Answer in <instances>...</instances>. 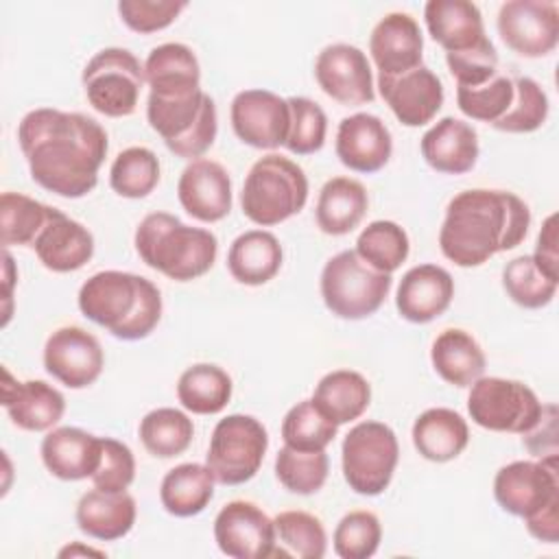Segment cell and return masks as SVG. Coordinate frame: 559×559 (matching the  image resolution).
<instances>
[{
  "label": "cell",
  "instance_id": "1",
  "mask_svg": "<svg viewBox=\"0 0 559 559\" xmlns=\"http://www.w3.org/2000/svg\"><path fill=\"white\" fill-rule=\"evenodd\" d=\"M17 142L33 181L63 199H81L96 188L109 148L107 131L94 118L50 107L22 118Z\"/></svg>",
  "mask_w": 559,
  "mask_h": 559
},
{
  "label": "cell",
  "instance_id": "2",
  "mask_svg": "<svg viewBox=\"0 0 559 559\" xmlns=\"http://www.w3.org/2000/svg\"><path fill=\"white\" fill-rule=\"evenodd\" d=\"M531 210L509 190L474 188L445 207L439 231L441 253L456 266H480L500 251L515 249L528 234Z\"/></svg>",
  "mask_w": 559,
  "mask_h": 559
},
{
  "label": "cell",
  "instance_id": "3",
  "mask_svg": "<svg viewBox=\"0 0 559 559\" xmlns=\"http://www.w3.org/2000/svg\"><path fill=\"white\" fill-rule=\"evenodd\" d=\"M83 317L120 341L146 338L162 319L159 288L135 273L100 271L79 290Z\"/></svg>",
  "mask_w": 559,
  "mask_h": 559
},
{
  "label": "cell",
  "instance_id": "4",
  "mask_svg": "<svg viewBox=\"0 0 559 559\" xmlns=\"http://www.w3.org/2000/svg\"><path fill=\"white\" fill-rule=\"evenodd\" d=\"M133 240L142 262L175 282L205 275L218 253V240L210 229L190 227L168 212L146 214Z\"/></svg>",
  "mask_w": 559,
  "mask_h": 559
},
{
  "label": "cell",
  "instance_id": "5",
  "mask_svg": "<svg viewBox=\"0 0 559 559\" xmlns=\"http://www.w3.org/2000/svg\"><path fill=\"white\" fill-rule=\"evenodd\" d=\"M308 201V177L293 159L271 153L260 157L240 192L242 214L262 227H273L299 214Z\"/></svg>",
  "mask_w": 559,
  "mask_h": 559
},
{
  "label": "cell",
  "instance_id": "6",
  "mask_svg": "<svg viewBox=\"0 0 559 559\" xmlns=\"http://www.w3.org/2000/svg\"><path fill=\"white\" fill-rule=\"evenodd\" d=\"M146 120L166 148L183 159H201L218 131L216 105L203 90L181 96L148 94Z\"/></svg>",
  "mask_w": 559,
  "mask_h": 559
},
{
  "label": "cell",
  "instance_id": "7",
  "mask_svg": "<svg viewBox=\"0 0 559 559\" xmlns=\"http://www.w3.org/2000/svg\"><path fill=\"white\" fill-rule=\"evenodd\" d=\"M391 286V273L376 271L354 249L332 255L321 271L325 308L349 321L371 317L384 304Z\"/></svg>",
  "mask_w": 559,
  "mask_h": 559
},
{
  "label": "cell",
  "instance_id": "8",
  "mask_svg": "<svg viewBox=\"0 0 559 559\" xmlns=\"http://www.w3.org/2000/svg\"><path fill=\"white\" fill-rule=\"evenodd\" d=\"M397 459V437L382 421H360L343 439V476L360 496H380L393 478Z\"/></svg>",
  "mask_w": 559,
  "mask_h": 559
},
{
  "label": "cell",
  "instance_id": "9",
  "mask_svg": "<svg viewBox=\"0 0 559 559\" xmlns=\"http://www.w3.org/2000/svg\"><path fill=\"white\" fill-rule=\"evenodd\" d=\"M269 435L262 421L251 415L223 417L210 437L205 465L221 485H242L251 480L266 454Z\"/></svg>",
  "mask_w": 559,
  "mask_h": 559
},
{
  "label": "cell",
  "instance_id": "10",
  "mask_svg": "<svg viewBox=\"0 0 559 559\" xmlns=\"http://www.w3.org/2000/svg\"><path fill=\"white\" fill-rule=\"evenodd\" d=\"M87 103L103 116H131L144 85V66L127 48H103L83 68Z\"/></svg>",
  "mask_w": 559,
  "mask_h": 559
},
{
  "label": "cell",
  "instance_id": "11",
  "mask_svg": "<svg viewBox=\"0 0 559 559\" xmlns=\"http://www.w3.org/2000/svg\"><path fill=\"white\" fill-rule=\"evenodd\" d=\"M544 404L520 380L478 378L467 395V413L474 424L491 432L526 435L542 417Z\"/></svg>",
  "mask_w": 559,
  "mask_h": 559
},
{
  "label": "cell",
  "instance_id": "12",
  "mask_svg": "<svg viewBox=\"0 0 559 559\" xmlns=\"http://www.w3.org/2000/svg\"><path fill=\"white\" fill-rule=\"evenodd\" d=\"M493 496L502 511L522 520L559 502L557 456L513 461L500 467L493 478Z\"/></svg>",
  "mask_w": 559,
  "mask_h": 559
},
{
  "label": "cell",
  "instance_id": "13",
  "mask_svg": "<svg viewBox=\"0 0 559 559\" xmlns=\"http://www.w3.org/2000/svg\"><path fill=\"white\" fill-rule=\"evenodd\" d=\"M496 24L500 39L520 57H546L559 44V7L550 0H509Z\"/></svg>",
  "mask_w": 559,
  "mask_h": 559
},
{
  "label": "cell",
  "instance_id": "14",
  "mask_svg": "<svg viewBox=\"0 0 559 559\" xmlns=\"http://www.w3.org/2000/svg\"><path fill=\"white\" fill-rule=\"evenodd\" d=\"M214 539L234 559H269L277 546L275 522L249 500H231L218 511Z\"/></svg>",
  "mask_w": 559,
  "mask_h": 559
},
{
  "label": "cell",
  "instance_id": "15",
  "mask_svg": "<svg viewBox=\"0 0 559 559\" xmlns=\"http://www.w3.org/2000/svg\"><path fill=\"white\" fill-rule=\"evenodd\" d=\"M231 129L240 142L253 148L284 146L290 127L288 100L269 90H242L234 96Z\"/></svg>",
  "mask_w": 559,
  "mask_h": 559
},
{
  "label": "cell",
  "instance_id": "16",
  "mask_svg": "<svg viewBox=\"0 0 559 559\" xmlns=\"http://www.w3.org/2000/svg\"><path fill=\"white\" fill-rule=\"evenodd\" d=\"M44 367L68 389H85L103 373L105 354L94 334L79 325H63L44 345Z\"/></svg>",
  "mask_w": 559,
  "mask_h": 559
},
{
  "label": "cell",
  "instance_id": "17",
  "mask_svg": "<svg viewBox=\"0 0 559 559\" xmlns=\"http://www.w3.org/2000/svg\"><path fill=\"white\" fill-rule=\"evenodd\" d=\"M319 87L338 105L358 107L373 100V76L367 55L352 44H330L314 61Z\"/></svg>",
  "mask_w": 559,
  "mask_h": 559
},
{
  "label": "cell",
  "instance_id": "18",
  "mask_svg": "<svg viewBox=\"0 0 559 559\" xmlns=\"http://www.w3.org/2000/svg\"><path fill=\"white\" fill-rule=\"evenodd\" d=\"M378 90L404 127L428 124L443 105L441 79L426 66L397 76L378 74Z\"/></svg>",
  "mask_w": 559,
  "mask_h": 559
},
{
  "label": "cell",
  "instance_id": "19",
  "mask_svg": "<svg viewBox=\"0 0 559 559\" xmlns=\"http://www.w3.org/2000/svg\"><path fill=\"white\" fill-rule=\"evenodd\" d=\"M393 153L389 127L373 114H354L338 122L336 157L354 173H378L386 166Z\"/></svg>",
  "mask_w": 559,
  "mask_h": 559
},
{
  "label": "cell",
  "instance_id": "20",
  "mask_svg": "<svg viewBox=\"0 0 559 559\" xmlns=\"http://www.w3.org/2000/svg\"><path fill=\"white\" fill-rule=\"evenodd\" d=\"M369 52L378 74L397 76L421 66L424 35L417 20L395 11L384 15L371 31Z\"/></svg>",
  "mask_w": 559,
  "mask_h": 559
},
{
  "label": "cell",
  "instance_id": "21",
  "mask_svg": "<svg viewBox=\"0 0 559 559\" xmlns=\"http://www.w3.org/2000/svg\"><path fill=\"white\" fill-rule=\"evenodd\" d=\"M181 207L201 223H216L231 210V179L214 159L190 162L177 183Z\"/></svg>",
  "mask_w": 559,
  "mask_h": 559
},
{
  "label": "cell",
  "instance_id": "22",
  "mask_svg": "<svg viewBox=\"0 0 559 559\" xmlns=\"http://www.w3.org/2000/svg\"><path fill=\"white\" fill-rule=\"evenodd\" d=\"M2 406L9 419L28 432L52 430L66 413V397L59 389L44 380H13L11 371L2 369Z\"/></svg>",
  "mask_w": 559,
  "mask_h": 559
},
{
  "label": "cell",
  "instance_id": "23",
  "mask_svg": "<svg viewBox=\"0 0 559 559\" xmlns=\"http://www.w3.org/2000/svg\"><path fill=\"white\" fill-rule=\"evenodd\" d=\"M452 297V275L443 266L419 264L404 273L397 286L395 308L411 323H428L450 308Z\"/></svg>",
  "mask_w": 559,
  "mask_h": 559
},
{
  "label": "cell",
  "instance_id": "24",
  "mask_svg": "<svg viewBox=\"0 0 559 559\" xmlns=\"http://www.w3.org/2000/svg\"><path fill=\"white\" fill-rule=\"evenodd\" d=\"M33 249L48 271L72 273L92 260L94 236L85 225L55 207V214L35 238Z\"/></svg>",
  "mask_w": 559,
  "mask_h": 559
},
{
  "label": "cell",
  "instance_id": "25",
  "mask_svg": "<svg viewBox=\"0 0 559 559\" xmlns=\"http://www.w3.org/2000/svg\"><path fill=\"white\" fill-rule=\"evenodd\" d=\"M419 148L426 164L443 175L469 173L480 153L476 129L469 122L452 116L437 120L424 133Z\"/></svg>",
  "mask_w": 559,
  "mask_h": 559
},
{
  "label": "cell",
  "instance_id": "26",
  "mask_svg": "<svg viewBox=\"0 0 559 559\" xmlns=\"http://www.w3.org/2000/svg\"><path fill=\"white\" fill-rule=\"evenodd\" d=\"M103 437L90 435L74 426L50 430L41 441V461L59 480L92 478L98 469Z\"/></svg>",
  "mask_w": 559,
  "mask_h": 559
},
{
  "label": "cell",
  "instance_id": "27",
  "mask_svg": "<svg viewBox=\"0 0 559 559\" xmlns=\"http://www.w3.org/2000/svg\"><path fill=\"white\" fill-rule=\"evenodd\" d=\"M424 20L430 37L448 52H463L483 41L480 9L469 0H428Z\"/></svg>",
  "mask_w": 559,
  "mask_h": 559
},
{
  "label": "cell",
  "instance_id": "28",
  "mask_svg": "<svg viewBox=\"0 0 559 559\" xmlns=\"http://www.w3.org/2000/svg\"><path fill=\"white\" fill-rule=\"evenodd\" d=\"M79 528L94 539L114 542L124 537L135 524V500L127 491L92 489L76 504Z\"/></svg>",
  "mask_w": 559,
  "mask_h": 559
},
{
  "label": "cell",
  "instance_id": "29",
  "mask_svg": "<svg viewBox=\"0 0 559 559\" xmlns=\"http://www.w3.org/2000/svg\"><path fill=\"white\" fill-rule=\"evenodd\" d=\"M144 79L155 96H179L201 90L199 59L190 46L168 41L153 48L144 61Z\"/></svg>",
  "mask_w": 559,
  "mask_h": 559
},
{
  "label": "cell",
  "instance_id": "30",
  "mask_svg": "<svg viewBox=\"0 0 559 559\" xmlns=\"http://www.w3.org/2000/svg\"><path fill=\"white\" fill-rule=\"evenodd\" d=\"M469 441L467 421L452 408H428L413 424L415 450L432 463L456 459Z\"/></svg>",
  "mask_w": 559,
  "mask_h": 559
},
{
  "label": "cell",
  "instance_id": "31",
  "mask_svg": "<svg viewBox=\"0 0 559 559\" xmlns=\"http://www.w3.org/2000/svg\"><path fill=\"white\" fill-rule=\"evenodd\" d=\"M227 269L236 282L245 286H262L282 269V245L266 229H249L231 242L227 251Z\"/></svg>",
  "mask_w": 559,
  "mask_h": 559
},
{
  "label": "cell",
  "instance_id": "32",
  "mask_svg": "<svg viewBox=\"0 0 559 559\" xmlns=\"http://www.w3.org/2000/svg\"><path fill=\"white\" fill-rule=\"evenodd\" d=\"M435 371L452 386H472L485 371V352L478 341L459 328L443 330L430 349Z\"/></svg>",
  "mask_w": 559,
  "mask_h": 559
},
{
  "label": "cell",
  "instance_id": "33",
  "mask_svg": "<svg viewBox=\"0 0 559 559\" xmlns=\"http://www.w3.org/2000/svg\"><path fill=\"white\" fill-rule=\"evenodd\" d=\"M369 197L360 181L332 177L323 183L317 199V225L323 234L343 236L356 229L367 212Z\"/></svg>",
  "mask_w": 559,
  "mask_h": 559
},
{
  "label": "cell",
  "instance_id": "34",
  "mask_svg": "<svg viewBox=\"0 0 559 559\" xmlns=\"http://www.w3.org/2000/svg\"><path fill=\"white\" fill-rule=\"evenodd\" d=\"M310 400L328 419L343 426L358 419L369 408L371 386L362 373L336 369L319 380Z\"/></svg>",
  "mask_w": 559,
  "mask_h": 559
},
{
  "label": "cell",
  "instance_id": "35",
  "mask_svg": "<svg viewBox=\"0 0 559 559\" xmlns=\"http://www.w3.org/2000/svg\"><path fill=\"white\" fill-rule=\"evenodd\" d=\"M214 483L207 465L181 463L166 472L159 487L162 507L175 518L199 515L214 498Z\"/></svg>",
  "mask_w": 559,
  "mask_h": 559
},
{
  "label": "cell",
  "instance_id": "36",
  "mask_svg": "<svg viewBox=\"0 0 559 559\" xmlns=\"http://www.w3.org/2000/svg\"><path fill=\"white\" fill-rule=\"evenodd\" d=\"M177 397L194 415H216L231 400V378L218 365H192L177 380Z\"/></svg>",
  "mask_w": 559,
  "mask_h": 559
},
{
  "label": "cell",
  "instance_id": "37",
  "mask_svg": "<svg viewBox=\"0 0 559 559\" xmlns=\"http://www.w3.org/2000/svg\"><path fill=\"white\" fill-rule=\"evenodd\" d=\"M55 207L44 205L20 192H2L0 197V234L2 247H33L46 227Z\"/></svg>",
  "mask_w": 559,
  "mask_h": 559
},
{
  "label": "cell",
  "instance_id": "38",
  "mask_svg": "<svg viewBox=\"0 0 559 559\" xmlns=\"http://www.w3.org/2000/svg\"><path fill=\"white\" fill-rule=\"evenodd\" d=\"M194 437L192 419L170 406L146 413L140 421V441L148 454L173 459L183 454Z\"/></svg>",
  "mask_w": 559,
  "mask_h": 559
},
{
  "label": "cell",
  "instance_id": "39",
  "mask_svg": "<svg viewBox=\"0 0 559 559\" xmlns=\"http://www.w3.org/2000/svg\"><path fill=\"white\" fill-rule=\"evenodd\" d=\"M275 546L273 557L321 559L328 550V535L321 520L308 511H282L275 515Z\"/></svg>",
  "mask_w": 559,
  "mask_h": 559
},
{
  "label": "cell",
  "instance_id": "40",
  "mask_svg": "<svg viewBox=\"0 0 559 559\" xmlns=\"http://www.w3.org/2000/svg\"><path fill=\"white\" fill-rule=\"evenodd\" d=\"M159 183V159L146 146L120 151L109 168V186L124 199H144Z\"/></svg>",
  "mask_w": 559,
  "mask_h": 559
},
{
  "label": "cell",
  "instance_id": "41",
  "mask_svg": "<svg viewBox=\"0 0 559 559\" xmlns=\"http://www.w3.org/2000/svg\"><path fill=\"white\" fill-rule=\"evenodd\" d=\"M354 251L376 271L393 273L408 258L411 242L408 234L397 223L373 221L360 231Z\"/></svg>",
  "mask_w": 559,
  "mask_h": 559
},
{
  "label": "cell",
  "instance_id": "42",
  "mask_svg": "<svg viewBox=\"0 0 559 559\" xmlns=\"http://www.w3.org/2000/svg\"><path fill=\"white\" fill-rule=\"evenodd\" d=\"M502 286L511 301H515L522 308L537 310L552 301L559 280L542 271L535 264L533 255H520L502 269Z\"/></svg>",
  "mask_w": 559,
  "mask_h": 559
},
{
  "label": "cell",
  "instance_id": "43",
  "mask_svg": "<svg viewBox=\"0 0 559 559\" xmlns=\"http://www.w3.org/2000/svg\"><path fill=\"white\" fill-rule=\"evenodd\" d=\"M338 426L328 419L312 400H304L295 404L284 421H282V439L284 445L301 452H319L325 450L334 437Z\"/></svg>",
  "mask_w": 559,
  "mask_h": 559
},
{
  "label": "cell",
  "instance_id": "44",
  "mask_svg": "<svg viewBox=\"0 0 559 559\" xmlns=\"http://www.w3.org/2000/svg\"><path fill=\"white\" fill-rule=\"evenodd\" d=\"M328 472L330 461L325 450L301 452L284 445L275 456V476L290 493H317L325 485Z\"/></svg>",
  "mask_w": 559,
  "mask_h": 559
},
{
  "label": "cell",
  "instance_id": "45",
  "mask_svg": "<svg viewBox=\"0 0 559 559\" xmlns=\"http://www.w3.org/2000/svg\"><path fill=\"white\" fill-rule=\"evenodd\" d=\"M548 118V96L531 76L513 79V100L507 114L491 127L504 133L537 131Z\"/></svg>",
  "mask_w": 559,
  "mask_h": 559
},
{
  "label": "cell",
  "instance_id": "46",
  "mask_svg": "<svg viewBox=\"0 0 559 559\" xmlns=\"http://www.w3.org/2000/svg\"><path fill=\"white\" fill-rule=\"evenodd\" d=\"M513 100V79L504 74H496L483 85L476 87H459L456 85V105L459 109L476 120V122H487L493 124L500 120L509 105Z\"/></svg>",
  "mask_w": 559,
  "mask_h": 559
},
{
  "label": "cell",
  "instance_id": "47",
  "mask_svg": "<svg viewBox=\"0 0 559 559\" xmlns=\"http://www.w3.org/2000/svg\"><path fill=\"white\" fill-rule=\"evenodd\" d=\"M290 107V127L284 146L295 155H312L323 148L328 116L319 103L306 96L286 98Z\"/></svg>",
  "mask_w": 559,
  "mask_h": 559
},
{
  "label": "cell",
  "instance_id": "48",
  "mask_svg": "<svg viewBox=\"0 0 559 559\" xmlns=\"http://www.w3.org/2000/svg\"><path fill=\"white\" fill-rule=\"evenodd\" d=\"M382 539V526L371 511H349L334 528V552L341 559H369Z\"/></svg>",
  "mask_w": 559,
  "mask_h": 559
},
{
  "label": "cell",
  "instance_id": "49",
  "mask_svg": "<svg viewBox=\"0 0 559 559\" xmlns=\"http://www.w3.org/2000/svg\"><path fill=\"white\" fill-rule=\"evenodd\" d=\"M445 63L459 87H476L498 74V52L489 37L463 52H448Z\"/></svg>",
  "mask_w": 559,
  "mask_h": 559
},
{
  "label": "cell",
  "instance_id": "50",
  "mask_svg": "<svg viewBox=\"0 0 559 559\" xmlns=\"http://www.w3.org/2000/svg\"><path fill=\"white\" fill-rule=\"evenodd\" d=\"M188 7L183 0H120V20L135 33L148 35L170 26Z\"/></svg>",
  "mask_w": 559,
  "mask_h": 559
},
{
  "label": "cell",
  "instance_id": "51",
  "mask_svg": "<svg viewBox=\"0 0 559 559\" xmlns=\"http://www.w3.org/2000/svg\"><path fill=\"white\" fill-rule=\"evenodd\" d=\"M135 478V459L127 443L103 437L100 463L92 474V483L103 491H127Z\"/></svg>",
  "mask_w": 559,
  "mask_h": 559
},
{
  "label": "cell",
  "instance_id": "52",
  "mask_svg": "<svg viewBox=\"0 0 559 559\" xmlns=\"http://www.w3.org/2000/svg\"><path fill=\"white\" fill-rule=\"evenodd\" d=\"M526 448L539 456H557V406L555 404H544L542 417L533 430L524 435Z\"/></svg>",
  "mask_w": 559,
  "mask_h": 559
},
{
  "label": "cell",
  "instance_id": "53",
  "mask_svg": "<svg viewBox=\"0 0 559 559\" xmlns=\"http://www.w3.org/2000/svg\"><path fill=\"white\" fill-rule=\"evenodd\" d=\"M535 264L546 271L550 277L559 280V253H557V214H550L544 225L542 231L537 236V245H535V253H533Z\"/></svg>",
  "mask_w": 559,
  "mask_h": 559
},
{
  "label": "cell",
  "instance_id": "54",
  "mask_svg": "<svg viewBox=\"0 0 559 559\" xmlns=\"http://www.w3.org/2000/svg\"><path fill=\"white\" fill-rule=\"evenodd\" d=\"M524 524L535 539L546 544H557L559 542V502L526 518Z\"/></svg>",
  "mask_w": 559,
  "mask_h": 559
},
{
  "label": "cell",
  "instance_id": "55",
  "mask_svg": "<svg viewBox=\"0 0 559 559\" xmlns=\"http://www.w3.org/2000/svg\"><path fill=\"white\" fill-rule=\"evenodd\" d=\"M2 280H4V319H2V325H7L9 317H11V293H13V284L17 280L13 258L7 249L2 251Z\"/></svg>",
  "mask_w": 559,
  "mask_h": 559
}]
</instances>
